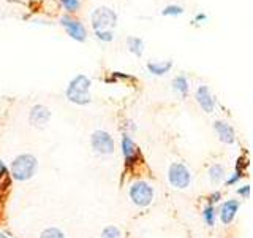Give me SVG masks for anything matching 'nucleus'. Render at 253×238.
<instances>
[{
    "label": "nucleus",
    "mask_w": 253,
    "mask_h": 238,
    "mask_svg": "<svg viewBox=\"0 0 253 238\" xmlns=\"http://www.w3.org/2000/svg\"><path fill=\"white\" fill-rule=\"evenodd\" d=\"M90 24L95 30H113L117 26V13L109 6H98L90 14Z\"/></svg>",
    "instance_id": "obj_4"
},
{
    "label": "nucleus",
    "mask_w": 253,
    "mask_h": 238,
    "mask_svg": "<svg viewBox=\"0 0 253 238\" xmlns=\"http://www.w3.org/2000/svg\"><path fill=\"white\" fill-rule=\"evenodd\" d=\"M0 238H8V237L5 234H0Z\"/></svg>",
    "instance_id": "obj_28"
},
{
    "label": "nucleus",
    "mask_w": 253,
    "mask_h": 238,
    "mask_svg": "<svg viewBox=\"0 0 253 238\" xmlns=\"http://www.w3.org/2000/svg\"><path fill=\"white\" fill-rule=\"evenodd\" d=\"M220 200H221V192H220V190H215V192H212L208 197V203L209 205H217Z\"/></svg>",
    "instance_id": "obj_24"
},
{
    "label": "nucleus",
    "mask_w": 253,
    "mask_h": 238,
    "mask_svg": "<svg viewBox=\"0 0 253 238\" xmlns=\"http://www.w3.org/2000/svg\"><path fill=\"white\" fill-rule=\"evenodd\" d=\"M184 6L182 5H177V3H169V5H166L163 6V10H162V16H172V18H176V16H180V14H184Z\"/></svg>",
    "instance_id": "obj_19"
},
{
    "label": "nucleus",
    "mask_w": 253,
    "mask_h": 238,
    "mask_svg": "<svg viewBox=\"0 0 253 238\" xmlns=\"http://www.w3.org/2000/svg\"><path fill=\"white\" fill-rule=\"evenodd\" d=\"M168 181L174 189L185 190L192 184V172L182 162H172L168 167Z\"/></svg>",
    "instance_id": "obj_5"
},
{
    "label": "nucleus",
    "mask_w": 253,
    "mask_h": 238,
    "mask_svg": "<svg viewBox=\"0 0 253 238\" xmlns=\"http://www.w3.org/2000/svg\"><path fill=\"white\" fill-rule=\"evenodd\" d=\"M121 151H122L124 162H125L126 167L136 165V164H139V161L142 159L139 146L136 145V143H134V140L131 138V135L128 132H124L122 133V138H121Z\"/></svg>",
    "instance_id": "obj_7"
},
{
    "label": "nucleus",
    "mask_w": 253,
    "mask_h": 238,
    "mask_svg": "<svg viewBox=\"0 0 253 238\" xmlns=\"http://www.w3.org/2000/svg\"><path fill=\"white\" fill-rule=\"evenodd\" d=\"M128 198L138 208H147L149 205H152L155 198V189L149 181L136 179L128 187Z\"/></svg>",
    "instance_id": "obj_3"
},
{
    "label": "nucleus",
    "mask_w": 253,
    "mask_h": 238,
    "mask_svg": "<svg viewBox=\"0 0 253 238\" xmlns=\"http://www.w3.org/2000/svg\"><path fill=\"white\" fill-rule=\"evenodd\" d=\"M126 48H128V51L133 56H136V58H141V56L144 54V42H142V38L139 37L126 38Z\"/></svg>",
    "instance_id": "obj_16"
},
{
    "label": "nucleus",
    "mask_w": 253,
    "mask_h": 238,
    "mask_svg": "<svg viewBox=\"0 0 253 238\" xmlns=\"http://www.w3.org/2000/svg\"><path fill=\"white\" fill-rule=\"evenodd\" d=\"M208 175H209V181L212 182L213 186H218L220 182H225L226 179V167L221 165V164H212L208 170Z\"/></svg>",
    "instance_id": "obj_14"
},
{
    "label": "nucleus",
    "mask_w": 253,
    "mask_h": 238,
    "mask_svg": "<svg viewBox=\"0 0 253 238\" xmlns=\"http://www.w3.org/2000/svg\"><path fill=\"white\" fill-rule=\"evenodd\" d=\"M206 19H208V16H206V14H203V13L196 14V18H195V21H206Z\"/></svg>",
    "instance_id": "obj_27"
},
{
    "label": "nucleus",
    "mask_w": 253,
    "mask_h": 238,
    "mask_svg": "<svg viewBox=\"0 0 253 238\" xmlns=\"http://www.w3.org/2000/svg\"><path fill=\"white\" fill-rule=\"evenodd\" d=\"M213 130H215L217 137L221 143H225V145H234L236 143V132L233 129L231 124H228L226 121H213Z\"/></svg>",
    "instance_id": "obj_12"
},
{
    "label": "nucleus",
    "mask_w": 253,
    "mask_h": 238,
    "mask_svg": "<svg viewBox=\"0 0 253 238\" xmlns=\"http://www.w3.org/2000/svg\"><path fill=\"white\" fill-rule=\"evenodd\" d=\"M237 194H239L242 198H249L250 197V184H245L242 187L237 189Z\"/></svg>",
    "instance_id": "obj_25"
},
{
    "label": "nucleus",
    "mask_w": 253,
    "mask_h": 238,
    "mask_svg": "<svg viewBox=\"0 0 253 238\" xmlns=\"http://www.w3.org/2000/svg\"><path fill=\"white\" fill-rule=\"evenodd\" d=\"M203 221L208 227H213L217 222V208L215 205H206L203 208Z\"/></svg>",
    "instance_id": "obj_17"
},
{
    "label": "nucleus",
    "mask_w": 253,
    "mask_h": 238,
    "mask_svg": "<svg viewBox=\"0 0 253 238\" xmlns=\"http://www.w3.org/2000/svg\"><path fill=\"white\" fill-rule=\"evenodd\" d=\"M244 178V170L241 169V164H239V161H237V165H236V170L229 175V177L225 179V184L226 186H236L237 182H239L241 179Z\"/></svg>",
    "instance_id": "obj_18"
},
{
    "label": "nucleus",
    "mask_w": 253,
    "mask_h": 238,
    "mask_svg": "<svg viewBox=\"0 0 253 238\" xmlns=\"http://www.w3.org/2000/svg\"><path fill=\"white\" fill-rule=\"evenodd\" d=\"M195 100L196 103L200 105V108L204 111V113H213L215 111V107H217V100L215 97H213V94L211 92V89L208 86H198L196 87V91H195Z\"/></svg>",
    "instance_id": "obj_9"
},
{
    "label": "nucleus",
    "mask_w": 253,
    "mask_h": 238,
    "mask_svg": "<svg viewBox=\"0 0 253 238\" xmlns=\"http://www.w3.org/2000/svg\"><path fill=\"white\" fill-rule=\"evenodd\" d=\"M171 86H172V91L179 94L180 97H187L188 95V91H190V83H188V79L185 75H177V76H174L172 78V81H171Z\"/></svg>",
    "instance_id": "obj_15"
},
{
    "label": "nucleus",
    "mask_w": 253,
    "mask_h": 238,
    "mask_svg": "<svg viewBox=\"0 0 253 238\" xmlns=\"http://www.w3.org/2000/svg\"><path fill=\"white\" fill-rule=\"evenodd\" d=\"M95 37L103 43H109L114 40V30H95Z\"/></svg>",
    "instance_id": "obj_22"
},
{
    "label": "nucleus",
    "mask_w": 253,
    "mask_h": 238,
    "mask_svg": "<svg viewBox=\"0 0 253 238\" xmlns=\"http://www.w3.org/2000/svg\"><path fill=\"white\" fill-rule=\"evenodd\" d=\"M90 148L95 154L98 156H111L114 154L116 149V141L108 130H93L90 135Z\"/></svg>",
    "instance_id": "obj_6"
},
{
    "label": "nucleus",
    "mask_w": 253,
    "mask_h": 238,
    "mask_svg": "<svg viewBox=\"0 0 253 238\" xmlns=\"http://www.w3.org/2000/svg\"><path fill=\"white\" fill-rule=\"evenodd\" d=\"M90 87H92V79L89 76L79 73L70 79L65 89V97L70 103H75V105L79 107L89 105L92 102Z\"/></svg>",
    "instance_id": "obj_2"
},
{
    "label": "nucleus",
    "mask_w": 253,
    "mask_h": 238,
    "mask_svg": "<svg viewBox=\"0 0 253 238\" xmlns=\"http://www.w3.org/2000/svg\"><path fill=\"white\" fill-rule=\"evenodd\" d=\"M239 210H241V202L236 200V198H229V200H225L221 203V206L217 210V216L220 218L221 224L229 226L236 219Z\"/></svg>",
    "instance_id": "obj_10"
},
{
    "label": "nucleus",
    "mask_w": 253,
    "mask_h": 238,
    "mask_svg": "<svg viewBox=\"0 0 253 238\" xmlns=\"http://www.w3.org/2000/svg\"><path fill=\"white\" fill-rule=\"evenodd\" d=\"M101 238H122V232L117 226H106L101 230Z\"/></svg>",
    "instance_id": "obj_21"
},
{
    "label": "nucleus",
    "mask_w": 253,
    "mask_h": 238,
    "mask_svg": "<svg viewBox=\"0 0 253 238\" xmlns=\"http://www.w3.org/2000/svg\"><path fill=\"white\" fill-rule=\"evenodd\" d=\"M38 170V159L30 153H22L13 157V161L8 167V173H10L11 179L14 181H30L37 175Z\"/></svg>",
    "instance_id": "obj_1"
},
{
    "label": "nucleus",
    "mask_w": 253,
    "mask_h": 238,
    "mask_svg": "<svg viewBox=\"0 0 253 238\" xmlns=\"http://www.w3.org/2000/svg\"><path fill=\"white\" fill-rule=\"evenodd\" d=\"M60 3L70 13H75V11L79 10V8H81V2H79V0H60Z\"/></svg>",
    "instance_id": "obj_23"
},
{
    "label": "nucleus",
    "mask_w": 253,
    "mask_h": 238,
    "mask_svg": "<svg viewBox=\"0 0 253 238\" xmlns=\"http://www.w3.org/2000/svg\"><path fill=\"white\" fill-rule=\"evenodd\" d=\"M40 238H67L63 230H60L59 227H46L42 234H40Z\"/></svg>",
    "instance_id": "obj_20"
},
{
    "label": "nucleus",
    "mask_w": 253,
    "mask_h": 238,
    "mask_svg": "<svg viewBox=\"0 0 253 238\" xmlns=\"http://www.w3.org/2000/svg\"><path fill=\"white\" fill-rule=\"evenodd\" d=\"M51 119V110L46 105H34L29 113V122L34 127H46Z\"/></svg>",
    "instance_id": "obj_11"
},
{
    "label": "nucleus",
    "mask_w": 253,
    "mask_h": 238,
    "mask_svg": "<svg viewBox=\"0 0 253 238\" xmlns=\"http://www.w3.org/2000/svg\"><path fill=\"white\" fill-rule=\"evenodd\" d=\"M147 71L154 76H163L172 68V60H154V62H147L146 65Z\"/></svg>",
    "instance_id": "obj_13"
},
{
    "label": "nucleus",
    "mask_w": 253,
    "mask_h": 238,
    "mask_svg": "<svg viewBox=\"0 0 253 238\" xmlns=\"http://www.w3.org/2000/svg\"><path fill=\"white\" fill-rule=\"evenodd\" d=\"M60 26L65 29L67 35L70 38L76 40V42H79V43L85 42L87 29H85V26L79 19L71 18V16H62V18H60Z\"/></svg>",
    "instance_id": "obj_8"
},
{
    "label": "nucleus",
    "mask_w": 253,
    "mask_h": 238,
    "mask_svg": "<svg viewBox=\"0 0 253 238\" xmlns=\"http://www.w3.org/2000/svg\"><path fill=\"white\" fill-rule=\"evenodd\" d=\"M8 173V167L3 161H0V177H3V175Z\"/></svg>",
    "instance_id": "obj_26"
}]
</instances>
